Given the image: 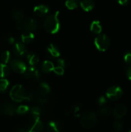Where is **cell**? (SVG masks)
<instances>
[{"label":"cell","instance_id":"1","mask_svg":"<svg viewBox=\"0 0 131 132\" xmlns=\"http://www.w3.org/2000/svg\"><path fill=\"white\" fill-rule=\"evenodd\" d=\"M59 12L57 11L53 14H50L45 18L44 21V27L48 32L50 34H56L60 30V21L59 19Z\"/></svg>","mask_w":131,"mask_h":132},{"label":"cell","instance_id":"2","mask_svg":"<svg viewBox=\"0 0 131 132\" xmlns=\"http://www.w3.org/2000/svg\"><path fill=\"white\" fill-rule=\"evenodd\" d=\"M26 93L27 91L23 86L16 85L10 90V97L13 101L20 103L24 99H26Z\"/></svg>","mask_w":131,"mask_h":132},{"label":"cell","instance_id":"3","mask_svg":"<svg viewBox=\"0 0 131 132\" xmlns=\"http://www.w3.org/2000/svg\"><path fill=\"white\" fill-rule=\"evenodd\" d=\"M97 120L96 114L91 111H87L83 113L80 119V124L84 128H90L95 125Z\"/></svg>","mask_w":131,"mask_h":132},{"label":"cell","instance_id":"4","mask_svg":"<svg viewBox=\"0 0 131 132\" xmlns=\"http://www.w3.org/2000/svg\"><path fill=\"white\" fill-rule=\"evenodd\" d=\"M94 43L96 48L100 52L106 51L110 45V39L105 34H100L96 36Z\"/></svg>","mask_w":131,"mask_h":132},{"label":"cell","instance_id":"5","mask_svg":"<svg viewBox=\"0 0 131 132\" xmlns=\"http://www.w3.org/2000/svg\"><path fill=\"white\" fill-rule=\"evenodd\" d=\"M122 95H123V90L119 86H111L107 90V98H108L110 100H118L121 97Z\"/></svg>","mask_w":131,"mask_h":132},{"label":"cell","instance_id":"6","mask_svg":"<svg viewBox=\"0 0 131 132\" xmlns=\"http://www.w3.org/2000/svg\"><path fill=\"white\" fill-rule=\"evenodd\" d=\"M16 108L15 104L10 102H4L0 104V112L6 116H14L16 113Z\"/></svg>","mask_w":131,"mask_h":132},{"label":"cell","instance_id":"7","mask_svg":"<svg viewBox=\"0 0 131 132\" xmlns=\"http://www.w3.org/2000/svg\"><path fill=\"white\" fill-rule=\"evenodd\" d=\"M10 68L13 71L17 73H24L26 70V64L19 59H14L12 60L10 63Z\"/></svg>","mask_w":131,"mask_h":132},{"label":"cell","instance_id":"8","mask_svg":"<svg viewBox=\"0 0 131 132\" xmlns=\"http://www.w3.org/2000/svg\"><path fill=\"white\" fill-rule=\"evenodd\" d=\"M23 74H24L25 78L31 80L38 79H39L40 76H41L38 69L36 67H32V66L27 67L26 70Z\"/></svg>","mask_w":131,"mask_h":132},{"label":"cell","instance_id":"9","mask_svg":"<svg viewBox=\"0 0 131 132\" xmlns=\"http://www.w3.org/2000/svg\"><path fill=\"white\" fill-rule=\"evenodd\" d=\"M24 29L26 30V31L32 32L38 28L39 26V22L36 18H28L24 21Z\"/></svg>","mask_w":131,"mask_h":132},{"label":"cell","instance_id":"10","mask_svg":"<svg viewBox=\"0 0 131 132\" xmlns=\"http://www.w3.org/2000/svg\"><path fill=\"white\" fill-rule=\"evenodd\" d=\"M127 108L124 104H118L113 109L112 114L113 117L117 120L121 119L127 113Z\"/></svg>","mask_w":131,"mask_h":132},{"label":"cell","instance_id":"11","mask_svg":"<svg viewBox=\"0 0 131 132\" xmlns=\"http://www.w3.org/2000/svg\"><path fill=\"white\" fill-rule=\"evenodd\" d=\"M13 52L15 56L22 57L26 55L27 52V49L25 45L22 42H16L13 46Z\"/></svg>","mask_w":131,"mask_h":132},{"label":"cell","instance_id":"12","mask_svg":"<svg viewBox=\"0 0 131 132\" xmlns=\"http://www.w3.org/2000/svg\"><path fill=\"white\" fill-rule=\"evenodd\" d=\"M46 54L48 57L51 58V59L59 57L60 55V52L59 48L53 43L49 45L46 48Z\"/></svg>","mask_w":131,"mask_h":132},{"label":"cell","instance_id":"13","mask_svg":"<svg viewBox=\"0 0 131 132\" xmlns=\"http://www.w3.org/2000/svg\"><path fill=\"white\" fill-rule=\"evenodd\" d=\"M35 14L39 17H45L48 16L50 12V9L48 6L46 5L41 4V5H36L33 9Z\"/></svg>","mask_w":131,"mask_h":132},{"label":"cell","instance_id":"14","mask_svg":"<svg viewBox=\"0 0 131 132\" xmlns=\"http://www.w3.org/2000/svg\"><path fill=\"white\" fill-rule=\"evenodd\" d=\"M44 129V125L40 119L34 120V122L28 128V132H42Z\"/></svg>","mask_w":131,"mask_h":132},{"label":"cell","instance_id":"15","mask_svg":"<svg viewBox=\"0 0 131 132\" xmlns=\"http://www.w3.org/2000/svg\"><path fill=\"white\" fill-rule=\"evenodd\" d=\"M80 5L84 11L89 12L95 6V0H80Z\"/></svg>","mask_w":131,"mask_h":132},{"label":"cell","instance_id":"16","mask_svg":"<svg viewBox=\"0 0 131 132\" xmlns=\"http://www.w3.org/2000/svg\"><path fill=\"white\" fill-rule=\"evenodd\" d=\"M61 126L57 121H51L47 124L46 126V132H60Z\"/></svg>","mask_w":131,"mask_h":132},{"label":"cell","instance_id":"17","mask_svg":"<svg viewBox=\"0 0 131 132\" xmlns=\"http://www.w3.org/2000/svg\"><path fill=\"white\" fill-rule=\"evenodd\" d=\"M26 59L28 63L30 64L32 67H35L37 65L39 62V55H37L36 53L35 52H31L28 53L26 55Z\"/></svg>","mask_w":131,"mask_h":132},{"label":"cell","instance_id":"18","mask_svg":"<svg viewBox=\"0 0 131 132\" xmlns=\"http://www.w3.org/2000/svg\"><path fill=\"white\" fill-rule=\"evenodd\" d=\"M90 30L95 34L100 35L102 31V26L98 21H93L90 26Z\"/></svg>","mask_w":131,"mask_h":132},{"label":"cell","instance_id":"19","mask_svg":"<svg viewBox=\"0 0 131 132\" xmlns=\"http://www.w3.org/2000/svg\"><path fill=\"white\" fill-rule=\"evenodd\" d=\"M34 38L35 36L33 32H29V31H26L23 32L21 37L23 43H30L33 41Z\"/></svg>","mask_w":131,"mask_h":132},{"label":"cell","instance_id":"20","mask_svg":"<svg viewBox=\"0 0 131 132\" xmlns=\"http://www.w3.org/2000/svg\"><path fill=\"white\" fill-rule=\"evenodd\" d=\"M41 70L45 73H50V72L53 71L54 68V64L50 61H44L42 62L41 64Z\"/></svg>","mask_w":131,"mask_h":132},{"label":"cell","instance_id":"21","mask_svg":"<svg viewBox=\"0 0 131 132\" xmlns=\"http://www.w3.org/2000/svg\"><path fill=\"white\" fill-rule=\"evenodd\" d=\"M10 73V69L6 64L0 63V77L1 79L5 78L9 76Z\"/></svg>","mask_w":131,"mask_h":132},{"label":"cell","instance_id":"22","mask_svg":"<svg viewBox=\"0 0 131 132\" xmlns=\"http://www.w3.org/2000/svg\"><path fill=\"white\" fill-rule=\"evenodd\" d=\"M50 91H51V88H50V86H49L48 84L45 82H42L40 83L39 92L41 95L46 96L47 94H48L50 92Z\"/></svg>","mask_w":131,"mask_h":132},{"label":"cell","instance_id":"23","mask_svg":"<svg viewBox=\"0 0 131 132\" xmlns=\"http://www.w3.org/2000/svg\"><path fill=\"white\" fill-rule=\"evenodd\" d=\"M24 12L19 9H15L12 11V17L16 21H21L24 18Z\"/></svg>","mask_w":131,"mask_h":132},{"label":"cell","instance_id":"24","mask_svg":"<svg viewBox=\"0 0 131 132\" xmlns=\"http://www.w3.org/2000/svg\"><path fill=\"white\" fill-rule=\"evenodd\" d=\"M1 59L4 64H8V63H10L12 61L11 53L8 50L3 51L1 53Z\"/></svg>","mask_w":131,"mask_h":132},{"label":"cell","instance_id":"25","mask_svg":"<svg viewBox=\"0 0 131 132\" xmlns=\"http://www.w3.org/2000/svg\"><path fill=\"white\" fill-rule=\"evenodd\" d=\"M65 5L68 9L73 10L80 5V0H66Z\"/></svg>","mask_w":131,"mask_h":132},{"label":"cell","instance_id":"26","mask_svg":"<svg viewBox=\"0 0 131 132\" xmlns=\"http://www.w3.org/2000/svg\"><path fill=\"white\" fill-rule=\"evenodd\" d=\"M29 112L34 120L40 119L39 117L41 116V111L39 107H32L31 109H30Z\"/></svg>","mask_w":131,"mask_h":132},{"label":"cell","instance_id":"27","mask_svg":"<svg viewBox=\"0 0 131 132\" xmlns=\"http://www.w3.org/2000/svg\"><path fill=\"white\" fill-rule=\"evenodd\" d=\"M10 83L6 79H0V93H4L6 91L8 88Z\"/></svg>","mask_w":131,"mask_h":132},{"label":"cell","instance_id":"28","mask_svg":"<svg viewBox=\"0 0 131 132\" xmlns=\"http://www.w3.org/2000/svg\"><path fill=\"white\" fill-rule=\"evenodd\" d=\"M110 113V110L109 108V106H103L99 110L98 114L100 117H108L109 116V114Z\"/></svg>","mask_w":131,"mask_h":132},{"label":"cell","instance_id":"29","mask_svg":"<svg viewBox=\"0 0 131 132\" xmlns=\"http://www.w3.org/2000/svg\"><path fill=\"white\" fill-rule=\"evenodd\" d=\"M30 108L27 105H20L16 108V113L19 115H24L28 113Z\"/></svg>","mask_w":131,"mask_h":132},{"label":"cell","instance_id":"30","mask_svg":"<svg viewBox=\"0 0 131 132\" xmlns=\"http://www.w3.org/2000/svg\"><path fill=\"white\" fill-rule=\"evenodd\" d=\"M123 128V122H121L120 121H116L113 124V128L115 131H121Z\"/></svg>","mask_w":131,"mask_h":132},{"label":"cell","instance_id":"31","mask_svg":"<svg viewBox=\"0 0 131 132\" xmlns=\"http://www.w3.org/2000/svg\"><path fill=\"white\" fill-rule=\"evenodd\" d=\"M53 72L55 74H57V76H62L64 73V68L61 67H55L53 69Z\"/></svg>","mask_w":131,"mask_h":132},{"label":"cell","instance_id":"32","mask_svg":"<svg viewBox=\"0 0 131 132\" xmlns=\"http://www.w3.org/2000/svg\"><path fill=\"white\" fill-rule=\"evenodd\" d=\"M124 61L127 64H131V52L128 51L125 54Z\"/></svg>","mask_w":131,"mask_h":132},{"label":"cell","instance_id":"33","mask_svg":"<svg viewBox=\"0 0 131 132\" xmlns=\"http://www.w3.org/2000/svg\"><path fill=\"white\" fill-rule=\"evenodd\" d=\"M37 101H38L39 104H41V105H44L47 103V99H46L45 95H41V97H38Z\"/></svg>","mask_w":131,"mask_h":132},{"label":"cell","instance_id":"34","mask_svg":"<svg viewBox=\"0 0 131 132\" xmlns=\"http://www.w3.org/2000/svg\"><path fill=\"white\" fill-rule=\"evenodd\" d=\"M107 98L104 96L100 97L97 100L98 104L100 106H103L104 105V104H105V103H107Z\"/></svg>","mask_w":131,"mask_h":132},{"label":"cell","instance_id":"35","mask_svg":"<svg viewBox=\"0 0 131 132\" xmlns=\"http://www.w3.org/2000/svg\"><path fill=\"white\" fill-rule=\"evenodd\" d=\"M57 64L59 67H61L64 68H66L67 66L66 61L64 59H61V58H60V59H59L57 60Z\"/></svg>","mask_w":131,"mask_h":132},{"label":"cell","instance_id":"36","mask_svg":"<svg viewBox=\"0 0 131 132\" xmlns=\"http://www.w3.org/2000/svg\"><path fill=\"white\" fill-rule=\"evenodd\" d=\"M15 27H16L17 29L19 30L24 29V23H23V22H21V21H17L16 24H15Z\"/></svg>","mask_w":131,"mask_h":132},{"label":"cell","instance_id":"37","mask_svg":"<svg viewBox=\"0 0 131 132\" xmlns=\"http://www.w3.org/2000/svg\"><path fill=\"white\" fill-rule=\"evenodd\" d=\"M73 110L74 114H77V113H79L80 110V108L79 106H78V104H74V105L73 106Z\"/></svg>","mask_w":131,"mask_h":132},{"label":"cell","instance_id":"38","mask_svg":"<svg viewBox=\"0 0 131 132\" xmlns=\"http://www.w3.org/2000/svg\"><path fill=\"white\" fill-rule=\"evenodd\" d=\"M118 3L121 5H127L130 2V0H116Z\"/></svg>","mask_w":131,"mask_h":132},{"label":"cell","instance_id":"39","mask_svg":"<svg viewBox=\"0 0 131 132\" xmlns=\"http://www.w3.org/2000/svg\"><path fill=\"white\" fill-rule=\"evenodd\" d=\"M126 74H127V77L129 80L131 81V66H130L129 67H128V68L127 69L126 71Z\"/></svg>","mask_w":131,"mask_h":132},{"label":"cell","instance_id":"40","mask_svg":"<svg viewBox=\"0 0 131 132\" xmlns=\"http://www.w3.org/2000/svg\"><path fill=\"white\" fill-rule=\"evenodd\" d=\"M8 42L10 45H13V44H15V39L12 37H9L8 39Z\"/></svg>","mask_w":131,"mask_h":132},{"label":"cell","instance_id":"41","mask_svg":"<svg viewBox=\"0 0 131 132\" xmlns=\"http://www.w3.org/2000/svg\"><path fill=\"white\" fill-rule=\"evenodd\" d=\"M18 132H28V128L24 127H21L20 128H19Z\"/></svg>","mask_w":131,"mask_h":132},{"label":"cell","instance_id":"42","mask_svg":"<svg viewBox=\"0 0 131 132\" xmlns=\"http://www.w3.org/2000/svg\"><path fill=\"white\" fill-rule=\"evenodd\" d=\"M128 132H131V130H130V131H128Z\"/></svg>","mask_w":131,"mask_h":132}]
</instances>
